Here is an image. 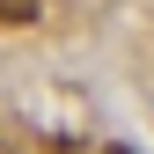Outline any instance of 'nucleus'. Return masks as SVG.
I'll list each match as a JSON object with an SVG mask.
<instances>
[{
	"label": "nucleus",
	"mask_w": 154,
	"mask_h": 154,
	"mask_svg": "<svg viewBox=\"0 0 154 154\" xmlns=\"http://www.w3.org/2000/svg\"><path fill=\"white\" fill-rule=\"evenodd\" d=\"M110 154H132V147H110Z\"/></svg>",
	"instance_id": "obj_1"
}]
</instances>
